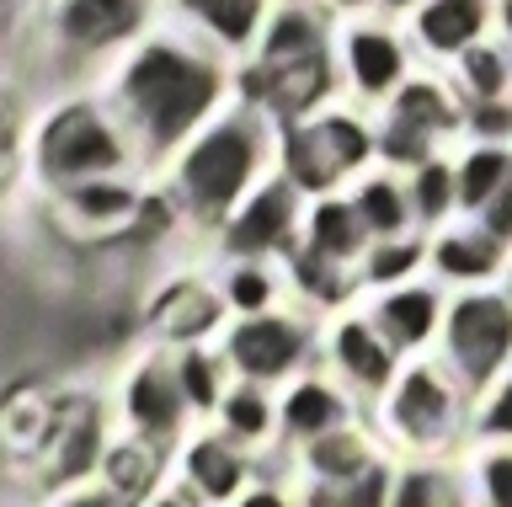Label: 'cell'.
<instances>
[{
	"mask_svg": "<svg viewBox=\"0 0 512 507\" xmlns=\"http://www.w3.org/2000/svg\"><path fill=\"white\" fill-rule=\"evenodd\" d=\"M486 443H512V369L496 379V385L475 401L470 417V449H486Z\"/></svg>",
	"mask_w": 512,
	"mask_h": 507,
	"instance_id": "obj_32",
	"label": "cell"
},
{
	"mask_svg": "<svg viewBox=\"0 0 512 507\" xmlns=\"http://www.w3.org/2000/svg\"><path fill=\"white\" fill-rule=\"evenodd\" d=\"M448 294L443 283H406V289H390V294H374L363 299V310L374 315V326L384 331V342L395 347L400 358H432L443 342V321H448Z\"/></svg>",
	"mask_w": 512,
	"mask_h": 507,
	"instance_id": "obj_15",
	"label": "cell"
},
{
	"mask_svg": "<svg viewBox=\"0 0 512 507\" xmlns=\"http://www.w3.org/2000/svg\"><path fill=\"white\" fill-rule=\"evenodd\" d=\"M390 507H470L459 459H400Z\"/></svg>",
	"mask_w": 512,
	"mask_h": 507,
	"instance_id": "obj_27",
	"label": "cell"
},
{
	"mask_svg": "<svg viewBox=\"0 0 512 507\" xmlns=\"http://www.w3.org/2000/svg\"><path fill=\"white\" fill-rule=\"evenodd\" d=\"M32 22H38V49L48 65L96 70V81H102L160 22V6H139V0H59V6H32Z\"/></svg>",
	"mask_w": 512,
	"mask_h": 507,
	"instance_id": "obj_6",
	"label": "cell"
},
{
	"mask_svg": "<svg viewBox=\"0 0 512 507\" xmlns=\"http://www.w3.org/2000/svg\"><path fill=\"white\" fill-rule=\"evenodd\" d=\"M512 251L486 235L475 219H454V225L427 235V278L443 283L448 294H475V289H507Z\"/></svg>",
	"mask_w": 512,
	"mask_h": 507,
	"instance_id": "obj_14",
	"label": "cell"
},
{
	"mask_svg": "<svg viewBox=\"0 0 512 507\" xmlns=\"http://www.w3.org/2000/svg\"><path fill=\"white\" fill-rule=\"evenodd\" d=\"M299 246L315 251V257H326V262H336V267H347V273H358L368 246H374V235H368L363 214L352 209L347 193H331V198H315L310 209H304Z\"/></svg>",
	"mask_w": 512,
	"mask_h": 507,
	"instance_id": "obj_22",
	"label": "cell"
},
{
	"mask_svg": "<svg viewBox=\"0 0 512 507\" xmlns=\"http://www.w3.org/2000/svg\"><path fill=\"white\" fill-rule=\"evenodd\" d=\"M352 209L363 214V225L374 241H406V235H422L416 225V209H411V193H406V177L390 166H374L368 177H358L347 187Z\"/></svg>",
	"mask_w": 512,
	"mask_h": 507,
	"instance_id": "obj_23",
	"label": "cell"
},
{
	"mask_svg": "<svg viewBox=\"0 0 512 507\" xmlns=\"http://www.w3.org/2000/svg\"><path fill=\"white\" fill-rule=\"evenodd\" d=\"M96 91L134 134L144 171L160 177L208 123L240 102V70L192 38L171 6H160V22L96 81Z\"/></svg>",
	"mask_w": 512,
	"mask_h": 507,
	"instance_id": "obj_1",
	"label": "cell"
},
{
	"mask_svg": "<svg viewBox=\"0 0 512 507\" xmlns=\"http://www.w3.org/2000/svg\"><path fill=\"white\" fill-rule=\"evenodd\" d=\"M507 289H512V273H507Z\"/></svg>",
	"mask_w": 512,
	"mask_h": 507,
	"instance_id": "obj_39",
	"label": "cell"
},
{
	"mask_svg": "<svg viewBox=\"0 0 512 507\" xmlns=\"http://www.w3.org/2000/svg\"><path fill=\"white\" fill-rule=\"evenodd\" d=\"M224 326H230V310H224L214 278H171L150 299V347H166V353L219 342Z\"/></svg>",
	"mask_w": 512,
	"mask_h": 507,
	"instance_id": "obj_16",
	"label": "cell"
},
{
	"mask_svg": "<svg viewBox=\"0 0 512 507\" xmlns=\"http://www.w3.org/2000/svg\"><path fill=\"white\" fill-rule=\"evenodd\" d=\"M470 417L475 395L438 358H411L368 422L379 427L384 449L395 459H464L470 454Z\"/></svg>",
	"mask_w": 512,
	"mask_h": 507,
	"instance_id": "obj_4",
	"label": "cell"
},
{
	"mask_svg": "<svg viewBox=\"0 0 512 507\" xmlns=\"http://www.w3.org/2000/svg\"><path fill=\"white\" fill-rule=\"evenodd\" d=\"M214 283H219V299H224V310H230V321H256V315L294 305L283 262H219Z\"/></svg>",
	"mask_w": 512,
	"mask_h": 507,
	"instance_id": "obj_24",
	"label": "cell"
},
{
	"mask_svg": "<svg viewBox=\"0 0 512 507\" xmlns=\"http://www.w3.org/2000/svg\"><path fill=\"white\" fill-rule=\"evenodd\" d=\"M304 209H310V198L288 177H272L214 230V257L219 262H283L304 235Z\"/></svg>",
	"mask_w": 512,
	"mask_h": 507,
	"instance_id": "obj_11",
	"label": "cell"
},
{
	"mask_svg": "<svg viewBox=\"0 0 512 507\" xmlns=\"http://www.w3.org/2000/svg\"><path fill=\"white\" fill-rule=\"evenodd\" d=\"M320 369L374 417V406L395 390L406 358L384 342V331L374 326V315H368L363 299H358V305H347L342 315H331L326 331H320Z\"/></svg>",
	"mask_w": 512,
	"mask_h": 507,
	"instance_id": "obj_10",
	"label": "cell"
},
{
	"mask_svg": "<svg viewBox=\"0 0 512 507\" xmlns=\"http://www.w3.org/2000/svg\"><path fill=\"white\" fill-rule=\"evenodd\" d=\"M27 177L43 198H54L86 182L150 177V171L134 150V134L112 113V102L96 86H86L38 107V118L27 129Z\"/></svg>",
	"mask_w": 512,
	"mask_h": 507,
	"instance_id": "obj_3",
	"label": "cell"
},
{
	"mask_svg": "<svg viewBox=\"0 0 512 507\" xmlns=\"http://www.w3.org/2000/svg\"><path fill=\"white\" fill-rule=\"evenodd\" d=\"M336 6H283L267 11V33L251 65L256 70H294V65H315V59H336Z\"/></svg>",
	"mask_w": 512,
	"mask_h": 507,
	"instance_id": "obj_18",
	"label": "cell"
},
{
	"mask_svg": "<svg viewBox=\"0 0 512 507\" xmlns=\"http://www.w3.org/2000/svg\"><path fill=\"white\" fill-rule=\"evenodd\" d=\"M144 507H203V502L192 497V491H187V486H182V481H176V475H171V481L160 486V491H155V497L144 502Z\"/></svg>",
	"mask_w": 512,
	"mask_h": 507,
	"instance_id": "obj_37",
	"label": "cell"
},
{
	"mask_svg": "<svg viewBox=\"0 0 512 507\" xmlns=\"http://www.w3.org/2000/svg\"><path fill=\"white\" fill-rule=\"evenodd\" d=\"M406 38L422 70H454L475 43L496 38V6L486 0H422V6H400Z\"/></svg>",
	"mask_w": 512,
	"mask_h": 507,
	"instance_id": "obj_13",
	"label": "cell"
},
{
	"mask_svg": "<svg viewBox=\"0 0 512 507\" xmlns=\"http://www.w3.org/2000/svg\"><path fill=\"white\" fill-rule=\"evenodd\" d=\"M320 331H326V321L288 305V310L256 315V321H230L219 337V353L240 385L288 390L294 379L320 369Z\"/></svg>",
	"mask_w": 512,
	"mask_h": 507,
	"instance_id": "obj_7",
	"label": "cell"
},
{
	"mask_svg": "<svg viewBox=\"0 0 512 507\" xmlns=\"http://www.w3.org/2000/svg\"><path fill=\"white\" fill-rule=\"evenodd\" d=\"M267 470H272V465H262L251 449H240L235 438H224L214 422L192 427V438L176 449V465H171V475H176V481H182L203 507H235Z\"/></svg>",
	"mask_w": 512,
	"mask_h": 507,
	"instance_id": "obj_12",
	"label": "cell"
},
{
	"mask_svg": "<svg viewBox=\"0 0 512 507\" xmlns=\"http://www.w3.org/2000/svg\"><path fill=\"white\" fill-rule=\"evenodd\" d=\"M214 427L224 438H235L240 449H251L262 465L278 470V459L288 454L283 449V417H278V390H262V385H240L235 379V390L224 395V406H219V417Z\"/></svg>",
	"mask_w": 512,
	"mask_h": 507,
	"instance_id": "obj_21",
	"label": "cell"
},
{
	"mask_svg": "<svg viewBox=\"0 0 512 507\" xmlns=\"http://www.w3.org/2000/svg\"><path fill=\"white\" fill-rule=\"evenodd\" d=\"M278 417H283V449L294 454V449H310V443L342 433L352 422H363L368 411L326 369H315V374L294 379L288 390H278Z\"/></svg>",
	"mask_w": 512,
	"mask_h": 507,
	"instance_id": "obj_17",
	"label": "cell"
},
{
	"mask_svg": "<svg viewBox=\"0 0 512 507\" xmlns=\"http://www.w3.org/2000/svg\"><path fill=\"white\" fill-rule=\"evenodd\" d=\"M171 11L192 38L208 43V49L224 59V65L246 70L256 59V49H262L272 6H256V0H198V6H171Z\"/></svg>",
	"mask_w": 512,
	"mask_h": 507,
	"instance_id": "obj_19",
	"label": "cell"
},
{
	"mask_svg": "<svg viewBox=\"0 0 512 507\" xmlns=\"http://www.w3.org/2000/svg\"><path fill=\"white\" fill-rule=\"evenodd\" d=\"M395 470H400V459L390 454V459H379L368 475H358L352 486H342L347 507H390V497H395Z\"/></svg>",
	"mask_w": 512,
	"mask_h": 507,
	"instance_id": "obj_33",
	"label": "cell"
},
{
	"mask_svg": "<svg viewBox=\"0 0 512 507\" xmlns=\"http://www.w3.org/2000/svg\"><path fill=\"white\" fill-rule=\"evenodd\" d=\"M496 38L512 49V0H507V6H496Z\"/></svg>",
	"mask_w": 512,
	"mask_h": 507,
	"instance_id": "obj_38",
	"label": "cell"
},
{
	"mask_svg": "<svg viewBox=\"0 0 512 507\" xmlns=\"http://www.w3.org/2000/svg\"><path fill=\"white\" fill-rule=\"evenodd\" d=\"M294 454H299L294 459L299 481H326V486H352L358 475L374 470L379 459H390L379 427L368 422V417L342 427V433H331V438H320V443H310V449H294Z\"/></svg>",
	"mask_w": 512,
	"mask_h": 507,
	"instance_id": "obj_20",
	"label": "cell"
},
{
	"mask_svg": "<svg viewBox=\"0 0 512 507\" xmlns=\"http://www.w3.org/2000/svg\"><path fill=\"white\" fill-rule=\"evenodd\" d=\"M470 507H512V443H486L459 459Z\"/></svg>",
	"mask_w": 512,
	"mask_h": 507,
	"instance_id": "obj_31",
	"label": "cell"
},
{
	"mask_svg": "<svg viewBox=\"0 0 512 507\" xmlns=\"http://www.w3.org/2000/svg\"><path fill=\"white\" fill-rule=\"evenodd\" d=\"M448 81H454V91H459L464 107L512 102V49H507L502 38L475 43V49L464 54L454 70H448Z\"/></svg>",
	"mask_w": 512,
	"mask_h": 507,
	"instance_id": "obj_28",
	"label": "cell"
},
{
	"mask_svg": "<svg viewBox=\"0 0 512 507\" xmlns=\"http://www.w3.org/2000/svg\"><path fill=\"white\" fill-rule=\"evenodd\" d=\"M432 358L480 401L512 369V289H475L448 299L443 342Z\"/></svg>",
	"mask_w": 512,
	"mask_h": 507,
	"instance_id": "obj_8",
	"label": "cell"
},
{
	"mask_svg": "<svg viewBox=\"0 0 512 507\" xmlns=\"http://www.w3.org/2000/svg\"><path fill=\"white\" fill-rule=\"evenodd\" d=\"M427 278V235H406V241H374L368 257L358 267V294L374 299V294H390V289H406V283H422Z\"/></svg>",
	"mask_w": 512,
	"mask_h": 507,
	"instance_id": "obj_29",
	"label": "cell"
},
{
	"mask_svg": "<svg viewBox=\"0 0 512 507\" xmlns=\"http://www.w3.org/2000/svg\"><path fill=\"white\" fill-rule=\"evenodd\" d=\"M278 145H283V123L251 102H235L155 182L171 187L192 235H214L256 187L278 177Z\"/></svg>",
	"mask_w": 512,
	"mask_h": 507,
	"instance_id": "obj_2",
	"label": "cell"
},
{
	"mask_svg": "<svg viewBox=\"0 0 512 507\" xmlns=\"http://www.w3.org/2000/svg\"><path fill=\"white\" fill-rule=\"evenodd\" d=\"M235 507H299V481H294V465H278L267 470L262 481H256L246 497H240Z\"/></svg>",
	"mask_w": 512,
	"mask_h": 507,
	"instance_id": "obj_34",
	"label": "cell"
},
{
	"mask_svg": "<svg viewBox=\"0 0 512 507\" xmlns=\"http://www.w3.org/2000/svg\"><path fill=\"white\" fill-rule=\"evenodd\" d=\"M475 225L486 230V235H496V241H502V246L512 251V177H507V187H502V198H496L491 209L475 219Z\"/></svg>",
	"mask_w": 512,
	"mask_h": 507,
	"instance_id": "obj_36",
	"label": "cell"
},
{
	"mask_svg": "<svg viewBox=\"0 0 512 507\" xmlns=\"http://www.w3.org/2000/svg\"><path fill=\"white\" fill-rule=\"evenodd\" d=\"M454 177H459V219H480L502 198V187L512 177V150L507 145H459Z\"/></svg>",
	"mask_w": 512,
	"mask_h": 507,
	"instance_id": "obj_26",
	"label": "cell"
},
{
	"mask_svg": "<svg viewBox=\"0 0 512 507\" xmlns=\"http://www.w3.org/2000/svg\"><path fill=\"white\" fill-rule=\"evenodd\" d=\"M171 369H176V385H182V395H187V406H192V417H198V427L214 422L219 406H224V395L235 390V374H230V363H224L219 342L176 347V353H171Z\"/></svg>",
	"mask_w": 512,
	"mask_h": 507,
	"instance_id": "obj_25",
	"label": "cell"
},
{
	"mask_svg": "<svg viewBox=\"0 0 512 507\" xmlns=\"http://www.w3.org/2000/svg\"><path fill=\"white\" fill-rule=\"evenodd\" d=\"M48 507H134V502H123L107 481H86V486L54 491V497H48Z\"/></svg>",
	"mask_w": 512,
	"mask_h": 507,
	"instance_id": "obj_35",
	"label": "cell"
},
{
	"mask_svg": "<svg viewBox=\"0 0 512 507\" xmlns=\"http://www.w3.org/2000/svg\"><path fill=\"white\" fill-rule=\"evenodd\" d=\"M422 70L400 6H347L336 22V81H342V102L358 113H384L406 81Z\"/></svg>",
	"mask_w": 512,
	"mask_h": 507,
	"instance_id": "obj_5",
	"label": "cell"
},
{
	"mask_svg": "<svg viewBox=\"0 0 512 507\" xmlns=\"http://www.w3.org/2000/svg\"><path fill=\"white\" fill-rule=\"evenodd\" d=\"M112 422H118L123 438H139L160 454H176L192 438L198 417H192L187 395L176 385L166 347H144L118 374V385H112Z\"/></svg>",
	"mask_w": 512,
	"mask_h": 507,
	"instance_id": "obj_9",
	"label": "cell"
},
{
	"mask_svg": "<svg viewBox=\"0 0 512 507\" xmlns=\"http://www.w3.org/2000/svg\"><path fill=\"white\" fill-rule=\"evenodd\" d=\"M406 193H411V209H416V225H422V235L454 225V219H459L454 155H432L427 166H416L411 177H406Z\"/></svg>",
	"mask_w": 512,
	"mask_h": 507,
	"instance_id": "obj_30",
	"label": "cell"
}]
</instances>
